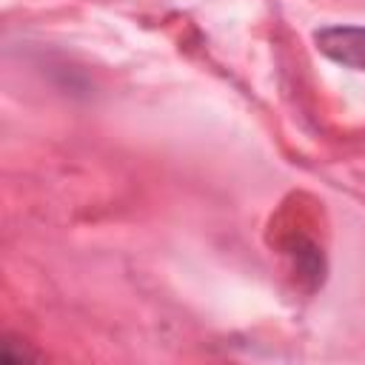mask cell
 Returning <instances> with one entry per match:
<instances>
[{"label":"cell","mask_w":365,"mask_h":365,"mask_svg":"<svg viewBox=\"0 0 365 365\" xmlns=\"http://www.w3.org/2000/svg\"><path fill=\"white\" fill-rule=\"evenodd\" d=\"M314 43L328 60L365 71V26H325L314 34Z\"/></svg>","instance_id":"6da1fadb"},{"label":"cell","mask_w":365,"mask_h":365,"mask_svg":"<svg viewBox=\"0 0 365 365\" xmlns=\"http://www.w3.org/2000/svg\"><path fill=\"white\" fill-rule=\"evenodd\" d=\"M285 254L291 257V265L297 271L299 279H305V285L314 291L317 285H322L325 279V259H322V251L305 240V237H291L288 245H285Z\"/></svg>","instance_id":"7a4b0ae2"}]
</instances>
